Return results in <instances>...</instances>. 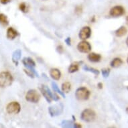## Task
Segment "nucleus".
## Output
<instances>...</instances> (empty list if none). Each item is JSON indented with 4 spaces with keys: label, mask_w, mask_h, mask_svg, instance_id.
Instances as JSON below:
<instances>
[{
    "label": "nucleus",
    "mask_w": 128,
    "mask_h": 128,
    "mask_svg": "<svg viewBox=\"0 0 128 128\" xmlns=\"http://www.w3.org/2000/svg\"><path fill=\"white\" fill-rule=\"evenodd\" d=\"M13 80L12 75L9 72H2L0 73V87L4 88L10 86Z\"/></svg>",
    "instance_id": "1"
},
{
    "label": "nucleus",
    "mask_w": 128,
    "mask_h": 128,
    "mask_svg": "<svg viewBox=\"0 0 128 128\" xmlns=\"http://www.w3.org/2000/svg\"><path fill=\"white\" fill-rule=\"evenodd\" d=\"M90 96L89 90L85 87H80L75 92L76 98L79 101H86Z\"/></svg>",
    "instance_id": "2"
},
{
    "label": "nucleus",
    "mask_w": 128,
    "mask_h": 128,
    "mask_svg": "<svg viewBox=\"0 0 128 128\" xmlns=\"http://www.w3.org/2000/svg\"><path fill=\"white\" fill-rule=\"evenodd\" d=\"M95 117H96V114L94 113V111L88 109H84L80 116L81 120L85 122H93L95 119Z\"/></svg>",
    "instance_id": "3"
},
{
    "label": "nucleus",
    "mask_w": 128,
    "mask_h": 128,
    "mask_svg": "<svg viewBox=\"0 0 128 128\" xmlns=\"http://www.w3.org/2000/svg\"><path fill=\"white\" fill-rule=\"evenodd\" d=\"M40 99V95L37 92V90L34 89H31L28 91L27 94L26 95V99L28 102L36 103H38Z\"/></svg>",
    "instance_id": "4"
},
{
    "label": "nucleus",
    "mask_w": 128,
    "mask_h": 128,
    "mask_svg": "<svg viewBox=\"0 0 128 128\" xmlns=\"http://www.w3.org/2000/svg\"><path fill=\"white\" fill-rule=\"evenodd\" d=\"M40 90L42 92V94H43V96L44 98L46 99V100L48 103H51V101L54 100V94H53L52 92H51V90H50V88L46 85H41L40 86Z\"/></svg>",
    "instance_id": "5"
},
{
    "label": "nucleus",
    "mask_w": 128,
    "mask_h": 128,
    "mask_svg": "<svg viewBox=\"0 0 128 128\" xmlns=\"http://www.w3.org/2000/svg\"><path fill=\"white\" fill-rule=\"evenodd\" d=\"M21 110L20 105L18 102H12L7 105L6 111L10 114H17Z\"/></svg>",
    "instance_id": "6"
},
{
    "label": "nucleus",
    "mask_w": 128,
    "mask_h": 128,
    "mask_svg": "<svg viewBox=\"0 0 128 128\" xmlns=\"http://www.w3.org/2000/svg\"><path fill=\"white\" fill-rule=\"evenodd\" d=\"M125 14V10L122 6H117L114 7L113 8L111 9L109 12V14L112 17H120L122 16Z\"/></svg>",
    "instance_id": "7"
},
{
    "label": "nucleus",
    "mask_w": 128,
    "mask_h": 128,
    "mask_svg": "<svg viewBox=\"0 0 128 128\" xmlns=\"http://www.w3.org/2000/svg\"><path fill=\"white\" fill-rule=\"evenodd\" d=\"M77 49L80 52L88 53L91 50V46L88 42L83 40V41L79 42L78 44Z\"/></svg>",
    "instance_id": "8"
},
{
    "label": "nucleus",
    "mask_w": 128,
    "mask_h": 128,
    "mask_svg": "<svg viewBox=\"0 0 128 128\" xmlns=\"http://www.w3.org/2000/svg\"><path fill=\"white\" fill-rule=\"evenodd\" d=\"M90 35H91V30H90V28L88 26H85V27H83L82 29L80 30L78 37H79L80 39L84 40L90 38Z\"/></svg>",
    "instance_id": "9"
},
{
    "label": "nucleus",
    "mask_w": 128,
    "mask_h": 128,
    "mask_svg": "<svg viewBox=\"0 0 128 128\" xmlns=\"http://www.w3.org/2000/svg\"><path fill=\"white\" fill-rule=\"evenodd\" d=\"M62 104H58V105H55L54 106L49 107L48 111L50 116L52 117H54V116H58L59 114H60L62 112Z\"/></svg>",
    "instance_id": "10"
},
{
    "label": "nucleus",
    "mask_w": 128,
    "mask_h": 128,
    "mask_svg": "<svg viewBox=\"0 0 128 128\" xmlns=\"http://www.w3.org/2000/svg\"><path fill=\"white\" fill-rule=\"evenodd\" d=\"M22 63L28 69L31 70L34 68L36 66V63L33 60V59L30 58V57H25L22 60Z\"/></svg>",
    "instance_id": "11"
},
{
    "label": "nucleus",
    "mask_w": 128,
    "mask_h": 128,
    "mask_svg": "<svg viewBox=\"0 0 128 128\" xmlns=\"http://www.w3.org/2000/svg\"><path fill=\"white\" fill-rule=\"evenodd\" d=\"M18 36V32L13 28H9L7 30V38L9 40H14Z\"/></svg>",
    "instance_id": "12"
},
{
    "label": "nucleus",
    "mask_w": 128,
    "mask_h": 128,
    "mask_svg": "<svg viewBox=\"0 0 128 128\" xmlns=\"http://www.w3.org/2000/svg\"><path fill=\"white\" fill-rule=\"evenodd\" d=\"M22 56V52L20 50H16L12 54V61L15 64L18 66V62H19L20 59L21 58Z\"/></svg>",
    "instance_id": "13"
},
{
    "label": "nucleus",
    "mask_w": 128,
    "mask_h": 128,
    "mask_svg": "<svg viewBox=\"0 0 128 128\" xmlns=\"http://www.w3.org/2000/svg\"><path fill=\"white\" fill-rule=\"evenodd\" d=\"M50 75L54 80H58L60 78L61 72L57 68H52L50 70Z\"/></svg>",
    "instance_id": "14"
},
{
    "label": "nucleus",
    "mask_w": 128,
    "mask_h": 128,
    "mask_svg": "<svg viewBox=\"0 0 128 128\" xmlns=\"http://www.w3.org/2000/svg\"><path fill=\"white\" fill-rule=\"evenodd\" d=\"M88 59L92 62H98L101 60V56L97 53L91 52L88 55Z\"/></svg>",
    "instance_id": "15"
},
{
    "label": "nucleus",
    "mask_w": 128,
    "mask_h": 128,
    "mask_svg": "<svg viewBox=\"0 0 128 128\" xmlns=\"http://www.w3.org/2000/svg\"><path fill=\"white\" fill-rule=\"evenodd\" d=\"M61 124H62V126L63 128H80L81 127L79 125H77L76 124H74L72 122L67 121V120L63 121Z\"/></svg>",
    "instance_id": "16"
},
{
    "label": "nucleus",
    "mask_w": 128,
    "mask_h": 128,
    "mask_svg": "<svg viewBox=\"0 0 128 128\" xmlns=\"http://www.w3.org/2000/svg\"><path fill=\"white\" fill-rule=\"evenodd\" d=\"M123 63L124 62L120 58H115L111 62V66L113 68H118L121 65H122Z\"/></svg>",
    "instance_id": "17"
},
{
    "label": "nucleus",
    "mask_w": 128,
    "mask_h": 128,
    "mask_svg": "<svg viewBox=\"0 0 128 128\" xmlns=\"http://www.w3.org/2000/svg\"><path fill=\"white\" fill-rule=\"evenodd\" d=\"M127 32H128V30L126 27L121 26L120 28H118L116 31V35L118 37H122L127 34Z\"/></svg>",
    "instance_id": "18"
},
{
    "label": "nucleus",
    "mask_w": 128,
    "mask_h": 128,
    "mask_svg": "<svg viewBox=\"0 0 128 128\" xmlns=\"http://www.w3.org/2000/svg\"><path fill=\"white\" fill-rule=\"evenodd\" d=\"M78 69H79V64H78V63H72V64L70 65L69 67H68V72H70V73H73V72H75L78 71Z\"/></svg>",
    "instance_id": "19"
},
{
    "label": "nucleus",
    "mask_w": 128,
    "mask_h": 128,
    "mask_svg": "<svg viewBox=\"0 0 128 128\" xmlns=\"http://www.w3.org/2000/svg\"><path fill=\"white\" fill-rule=\"evenodd\" d=\"M83 69L85 70V71H88V72H92L95 75H99V71L97 69H95L94 68L92 67H89L88 66L84 65L83 66Z\"/></svg>",
    "instance_id": "20"
},
{
    "label": "nucleus",
    "mask_w": 128,
    "mask_h": 128,
    "mask_svg": "<svg viewBox=\"0 0 128 128\" xmlns=\"http://www.w3.org/2000/svg\"><path fill=\"white\" fill-rule=\"evenodd\" d=\"M52 88L54 92H58V93H59V94H60L61 96H62L63 97H65L64 92H62V90H60V88H58V85H57V84H56L55 82H52Z\"/></svg>",
    "instance_id": "21"
},
{
    "label": "nucleus",
    "mask_w": 128,
    "mask_h": 128,
    "mask_svg": "<svg viewBox=\"0 0 128 128\" xmlns=\"http://www.w3.org/2000/svg\"><path fill=\"white\" fill-rule=\"evenodd\" d=\"M0 24H2L4 26H8L9 24V21L8 18L6 15L4 14H0Z\"/></svg>",
    "instance_id": "22"
},
{
    "label": "nucleus",
    "mask_w": 128,
    "mask_h": 128,
    "mask_svg": "<svg viewBox=\"0 0 128 128\" xmlns=\"http://www.w3.org/2000/svg\"><path fill=\"white\" fill-rule=\"evenodd\" d=\"M70 87L71 86H70V84L69 82H64L62 84V92L68 93L70 90Z\"/></svg>",
    "instance_id": "23"
},
{
    "label": "nucleus",
    "mask_w": 128,
    "mask_h": 128,
    "mask_svg": "<svg viewBox=\"0 0 128 128\" xmlns=\"http://www.w3.org/2000/svg\"><path fill=\"white\" fill-rule=\"evenodd\" d=\"M109 73H110V69L107 68H105L102 69V75L104 78H107L109 76Z\"/></svg>",
    "instance_id": "24"
},
{
    "label": "nucleus",
    "mask_w": 128,
    "mask_h": 128,
    "mask_svg": "<svg viewBox=\"0 0 128 128\" xmlns=\"http://www.w3.org/2000/svg\"><path fill=\"white\" fill-rule=\"evenodd\" d=\"M20 10L24 13H26L28 12L27 6L25 3H22L20 5Z\"/></svg>",
    "instance_id": "25"
},
{
    "label": "nucleus",
    "mask_w": 128,
    "mask_h": 128,
    "mask_svg": "<svg viewBox=\"0 0 128 128\" xmlns=\"http://www.w3.org/2000/svg\"><path fill=\"white\" fill-rule=\"evenodd\" d=\"M11 0H0V2L2 3V4H7L9 2H10Z\"/></svg>",
    "instance_id": "26"
},
{
    "label": "nucleus",
    "mask_w": 128,
    "mask_h": 128,
    "mask_svg": "<svg viewBox=\"0 0 128 128\" xmlns=\"http://www.w3.org/2000/svg\"><path fill=\"white\" fill-rule=\"evenodd\" d=\"M65 42L66 43V44H67L68 46H70V38L68 37V38L65 40Z\"/></svg>",
    "instance_id": "27"
},
{
    "label": "nucleus",
    "mask_w": 128,
    "mask_h": 128,
    "mask_svg": "<svg viewBox=\"0 0 128 128\" xmlns=\"http://www.w3.org/2000/svg\"><path fill=\"white\" fill-rule=\"evenodd\" d=\"M98 87H99V88H103V84L101 83V82H99V83H98Z\"/></svg>",
    "instance_id": "28"
},
{
    "label": "nucleus",
    "mask_w": 128,
    "mask_h": 128,
    "mask_svg": "<svg viewBox=\"0 0 128 128\" xmlns=\"http://www.w3.org/2000/svg\"><path fill=\"white\" fill-rule=\"evenodd\" d=\"M126 22H127V24H128V16H127V17H126Z\"/></svg>",
    "instance_id": "29"
},
{
    "label": "nucleus",
    "mask_w": 128,
    "mask_h": 128,
    "mask_svg": "<svg viewBox=\"0 0 128 128\" xmlns=\"http://www.w3.org/2000/svg\"><path fill=\"white\" fill-rule=\"evenodd\" d=\"M126 44H127V46H128V38H127V40H126Z\"/></svg>",
    "instance_id": "30"
},
{
    "label": "nucleus",
    "mask_w": 128,
    "mask_h": 128,
    "mask_svg": "<svg viewBox=\"0 0 128 128\" xmlns=\"http://www.w3.org/2000/svg\"><path fill=\"white\" fill-rule=\"evenodd\" d=\"M126 112L128 114V107H127V109H126Z\"/></svg>",
    "instance_id": "31"
},
{
    "label": "nucleus",
    "mask_w": 128,
    "mask_h": 128,
    "mask_svg": "<svg viewBox=\"0 0 128 128\" xmlns=\"http://www.w3.org/2000/svg\"><path fill=\"white\" fill-rule=\"evenodd\" d=\"M127 62H128V60H127Z\"/></svg>",
    "instance_id": "32"
}]
</instances>
